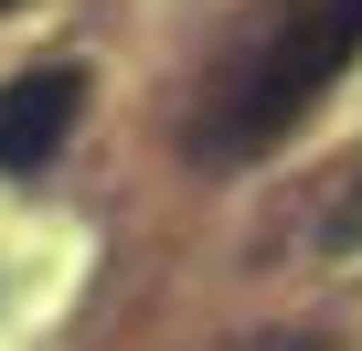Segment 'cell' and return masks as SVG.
<instances>
[{
	"label": "cell",
	"instance_id": "obj_1",
	"mask_svg": "<svg viewBox=\"0 0 362 351\" xmlns=\"http://www.w3.org/2000/svg\"><path fill=\"white\" fill-rule=\"evenodd\" d=\"M351 54H362V0H320V11H298V22L256 54V75L235 85L214 149H267L277 128H298V117L320 107V85H330Z\"/></svg>",
	"mask_w": 362,
	"mask_h": 351
},
{
	"label": "cell",
	"instance_id": "obj_2",
	"mask_svg": "<svg viewBox=\"0 0 362 351\" xmlns=\"http://www.w3.org/2000/svg\"><path fill=\"white\" fill-rule=\"evenodd\" d=\"M86 117V64H33L0 85V170H43Z\"/></svg>",
	"mask_w": 362,
	"mask_h": 351
}]
</instances>
